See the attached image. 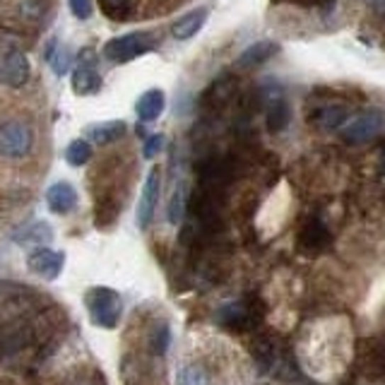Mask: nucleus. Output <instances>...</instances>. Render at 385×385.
<instances>
[{
	"mask_svg": "<svg viewBox=\"0 0 385 385\" xmlns=\"http://www.w3.org/2000/svg\"><path fill=\"white\" fill-rule=\"evenodd\" d=\"M84 303H87L89 318L94 325L113 330L121 323V316H123V301H121V294L111 286H91L84 296Z\"/></svg>",
	"mask_w": 385,
	"mask_h": 385,
	"instance_id": "1",
	"label": "nucleus"
},
{
	"mask_svg": "<svg viewBox=\"0 0 385 385\" xmlns=\"http://www.w3.org/2000/svg\"><path fill=\"white\" fill-rule=\"evenodd\" d=\"M157 39L150 32H130L123 36H116L104 44V58H108L111 63H130L145 53L155 51Z\"/></svg>",
	"mask_w": 385,
	"mask_h": 385,
	"instance_id": "2",
	"label": "nucleus"
},
{
	"mask_svg": "<svg viewBox=\"0 0 385 385\" xmlns=\"http://www.w3.org/2000/svg\"><path fill=\"white\" fill-rule=\"evenodd\" d=\"M34 133L24 121H5L0 125V157L20 159L32 152Z\"/></svg>",
	"mask_w": 385,
	"mask_h": 385,
	"instance_id": "3",
	"label": "nucleus"
},
{
	"mask_svg": "<svg viewBox=\"0 0 385 385\" xmlns=\"http://www.w3.org/2000/svg\"><path fill=\"white\" fill-rule=\"evenodd\" d=\"M96 53L94 48H82L77 53V65L72 70V91L79 96L96 94L101 89V75L96 70Z\"/></svg>",
	"mask_w": 385,
	"mask_h": 385,
	"instance_id": "4",
	"label": "nucleus"
},
{
	"mask_svg": "<svg viewBox=\"0 0 385 385\" xmlns=\"http://www.w3.org/2000/svg\"><path fill=\"white\" fill-rule=\"evenodd\" d=\"M383 128H385V116L381 111H366L347 121V125L342 128V138L352 145H362L374 140L376 135H381Z\"/></svg>",
	"mask_w": 385,
	"mask_h": 385,
	"instance_id": "5",
	"label": "nucleus"
},
{
	"mask_svg": "<svg viewBox=\"0 0 385 385\" xmlns=\"http://www.w3.org/2000/svg\"><path fill=\"white\" fill-rule=\"evenodd\" d=\"M29 75H32V65H29V58L22 51L12 48L0 58V82L5 87L20 89L29 82Z\"/></svg>",
	"mask_w": 385,
	"mask_h": 385,
	"instance_id": "6",
	"label": "nucleus"
},
{
	"mask_svg": "<svg viewBox=\"0 0 385 385\" xmlns=\"http://www.w3.org/2000/svg\"><path fill=\"white\" fill-rule=\"evenodd\" d=\"M27 267L34 274H41L48 282L60 277L65 267V253L63 250H53V248H34L32 253L27 255Z\"/></svg>",
	"mask_w": 385,
	"mask_h": 385,
	"instance_id": "7",
	"label": "nucleus"
},
{
	"mask_svg": "<svg viewBox=\"0 0 385 385\" xmlns=\"http://www.w3.org/2000/svg\"><path fill=\"white\" fill-rule=\"evenodd\" d=\"M159 193H162V171L155 167L147 174V179H145L143 195H140V203H138V227L143 231L147 229L152 219H155Z\"/></svg>",
	"mask_w": 385,
	"mask_h": 385,
	"instance_id": "8",
	"label": "nucleus"
},
{
	"mask_svg": "<svg viewBox=\"0 0 385 385\" xmlns=\"http://www.w3.org/2000/svg\"><path fill=\"white\" fill-rule=\"evenodd\" d=\"M46 207L53 215H70L77 207V191L68 181H56L46 191Z\"/></svg>",
	"mask_w": 385,
	"mask_h": 385,
	"instance_id": "9",
	"label": "nucleus"
},
{
	"mask_svg": "<svg viewBox=\"0 0 385 385\" xmlns=\"http://www.w3.org/2000/svg\"><path fill=\"white\" fill-rule=\"evenodd\" d=\"M207 17H210V10L207 8H195L191 12H186V15L179 17V20L171 24V34H174V39H179V41L193 39V36L207 24Z\"/></svg>",
	"mask_w": 385,
	"mask_h": 385,
	"instance_id": "10",
	"label": "nucleus"
},
{
	"mask_svg": "<svg viewBox=\"0 0 385 385\" xmlns=\"http://www.w3.org/2000/svg\"><path fill=\"white\" fill-rule=\"evenodd\" d=\"M128 125L125 121H104V123H94L84 128V140L94 145H111L116 140L125 135Z\"/></svg>",
	"mask_w": 385,
	"mask_h": 385,
	"instance_id": "11",
	"label": "nucleus"
},
{
	"mask_svg": "<svg viewBox=\"0 0 385 385\" xmlns=\"http://www.w3.org/2000/svg\"><path fill=\"white\" fill-rule=\"evenodd\" d=\"M167 108V94L162 89H147L145 94H140V99L135 104V113L143 123H152Z\"/></svg>",
	"mask_w": 385,
	"mask_h": 385,
	"instance_id": "12",
	"label": "nucleus"
},
{
	"mask_svg": "<svg viewBox=\"0 0 385 385\" xmlns=\"http://www.w3.org/2000/svg\"><path fill=\"white\" fill-rule=\"evenodd\" d=\"M12 238H15V243H20V246L46 248V243H51L53 238V229L48 222H32V224H24L22 229H17Z\"/></svg>",
	"mask_w": 385,
	"mask_h": 385,
	"instance_id": "13",
	"label": "nucleus"
},
{
	"mask_svg": "<svg viewBox=\"0 0 385 385\" xmlns=\"http://www.w3.org/2000/svg\"><path fill=\"white\" fill-rule=\"evenodd\" d=\"M277 51H279V44H274V41H255V44H250L246 51L238 56L236 65L243 70L258 68V65L267 63V60H270Z\"/></svg>",
	"mask_w": 385,
	"mask_h": 385,
	"instance_id": "14",
	"label": "nucleus"
},
{
	"mask_svg": "<svg viewBox=\"0 0 385 385\" xmlns=\"http://www.w3.org/2000/svg\"><path fill=\"white\" fill-rule=\"evenodd\" d=\"M313 121L323 130H342L347 125V121H350V111L345 106H340V104H333V106L318 108Z\"/></svg>",
	"mask_w": 385,
	"mask_h": 385,
	"instance_id": "15",
	"label": "nucleus"
},
{
	"mask_svg": "<svg viewBox=\"0 0 385 385\" xmlns=\"http://www.w3.org/2000/svg\"><path fill=\"white\" fill-rule=\"evenodd\" d=\"M289 125V104L282 94H274L267 106V128L272 133H282Z\"/></svg>",
	"mask_w": 385,
	"mask_h": 385,
	"instance_id": "16",
	"label": "nucleus"
},
{
	"mask_svg": "<svg viewBox=\"0 0 385 385\" xmlns=\"http://www.w3.org/2000/svg\"><path fill=\"white\" fill-rule=\"evenodd\" d=\"M46 63L51 65V70L56 72V75H65V72L70 70V51L65 48L63 44H58V39H53L51 44L46 46Z\"/></svg>",
	"mask_w": 385,
	"mask_h": 385,
	"instance_id": "17",
	"label": "nucleus"
},
{
	"mask_svg": "<svg viewBox=\"0 0 385 385\" xmlns=\"http://www.w3.org/2000/svg\"><path fill=\"white\" fill-rule=\"evenodd\" d=\"M91 155H94V152H91V145L84 138L72 140L68 147H65V162H68L70 167H75V169L84 167V164L91 159Z\"/></svg>",
	"mask_w": 385,
	"mask_h": 385,
	"instance_id": "18",
	"label": "nucleus"
},
{
	"mask_svg": "<svg viewBox=\"0 0 385 385\" xmlns=\"http://www.w3.org/2000/svg\"><path fill=\"white\" fill-rule=\"evenodd\" d=\"M248 320V311L243 308V303H231L219 311V323L229 328H243Z\"/></svg>",
	"mask_w": 385,
	"mask_h": 385,
	"instance_id": "19",
	"label": "nucleus"
},
{
	"mask_svg": "<svg viewBox=\"0 0 385 385\" xmlns=\"http://www.w3.org/2000/svg\"><path fill=\"white\" fill-rule=\"evenodd\" d=\"M186 195H188V193H186V186H183V183H181L179 188H176L174 195H171L169 212H167L171 224H179L181 219H183V215H186Z\"/></svg>",
	"mask_w": 385,
	"mask_h": 385,
	"instance_id": "20",
	"label": "nucleus"
},
{
	"mask_svg": "<svg viewBox=\"0 0 385 385\" xmlns=\"http://www.w3.org/2000/svg\"><path fill=\"white\" fill-rule=\"evenodd\" d=\"M176 385H210V378L200 366H183L176 374Z\"/></svg>",
	"mask_w": 385,
	"mask_h": 385,
	"instance_id": "21",
	"label": "nucleus"
},
{
	"mask_svg": "<svg viewBox=\"0 0 385 385\" xmlns=\"http://www.w3.org/2000/svg\"><path fill=\"white\" fill-rule=\"evenodd\" d=\"M169 345H171V330H169L167 323H162V325H157L155 330H152V337H150L152 354L164 357V354L169 352Z\"/></svg>",
	"mask_w": 385,
	"mask_h": 385,
	"instance_id": "22",
	"label": "nucleus"
},
{
	"mask_svg": "<svg viewBox=\"0 0 385 385\" xmlns=\"http://www.w3.org/2000/svg\"><path fill=\"white\" fill-rule=\"evenodd\" d=\"M68 8L77 20H89L91 12H94V3L91 0H68Z\"/></svg>",
	"mask_w": 385,
	"mask_h": 385,
	"instance_id": "23",
	"label": "nucleus"
},
{
	"mask_svg": "<svg viewBox=\"0 0 385 385\" xmlns=\"http://www.w3.org/2000/svg\"><path fill=\"white\" fill-rule=\"evenodd\" d=\"M164 135L162 133H155V135H150L147 140H145V147H143V155H145V159H155L159 152L164 150Z\"/></svg>",
	"mask_w": 385,
	"mask_h": 385,
	"instance_id": "24",
	"label": "nucleus"
},
{
	"mask_svg": "<svg viewBox=\"0 0 385 385\" xmlns=\"http://www.w3.org/2000/svg\"><path fill=\"white\" fill-rule=\"evenodd\" d=\"M125 5H128V0H104V8H106L108 12H118V15Z\"/></svg>",
	"mask_w": 385,
	"mask_h": 385,
	"instance_id": "25",
	"label": "nucleus"
}]
</instances>
